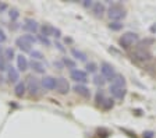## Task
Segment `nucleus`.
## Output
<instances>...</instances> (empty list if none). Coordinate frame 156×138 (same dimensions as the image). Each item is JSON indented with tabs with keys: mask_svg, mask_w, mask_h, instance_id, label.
I'll use <instances>...</instances> for the list:
<instances>
[{
	"mask_svg": "<svg viewBox=\"0 0 156 138\" xmlns=\"http://www.w3.org/2000/svg\"><path fill=\"white\" fill-rule=\"evenodd\" d=\"M9 16H10V18H11V20H13V21H16L17 18H18V17H20V14H18V11H17L16 9H13V10H10Z\"/></svg>",
	"mask_w": 156,
	"mask_h": 138,
	"instance_id": "obj_31",
	"label": "nucleus"
},
{
	"mask_svg": "<svg viewBox=\"0 0 156 138\" xmlns=\"http://www.w3.org/2000/svg\"><path fill=\"white\" fill-rule=\"evenodd\" d=\"M113 106H114V101H113V99H112V98H106L103 101V103L101 105V108L105 109V110H110Z\"/></svg>",
	"mask_w": 156,
	"mask_h": 138,
	"instance_id": "obj_21",
	"label": "nucleus"
},
{
	"mask_svg": "<svg viewBox=\"0 0 156 138\" xmlns=\"http://www.w3.org/2000/svg\"><path fill=\"white\" fill-rule=\"evenodd\" d=\"M27 89H28L29 95L38 96L41 94V81L35 77H28V82H27Z\"/></svg>",
	"mask_w": 156,
	"mask_h": 138,
	"instance_id": "obj_3",
	"label": "nucleus"
},
{
	"mask_svg": "<svg viewBox=\"0 0 156 138\" xmlns=\"http://www.w3.org/2000/svg\"><path fill=\"white\" fill-rule=\"evenodd\" d=\"M75 92H77L80 96H82V98H91V91H89V88H88L87 85H82V84H77V85L74 87Z\"/></svg>",
	"mask_w": 156,
	"mask_h": 138,
	"instance_id": "obj_11",
	"label": "nucleus"
},
{
	"mask_svg": "<svg viewBox=\"0 0 156 138\" xmlns=\"http://www.w3.org/2000/svg\"><path fill=\"white\" fill-rule=\"evenodd\" d=\"M7 63H6V59H4L3 55H0V71H4V70H7Z\"/></svg>",
	"mask_w": 156,
	"mask_h": 138,
	"instance_id": "obj_30",
	"label": "nucleus"
},
{
	"mask_svg": "<svg viewBox=\"0 0 156 138\" xmlns=\"http://www.w3.org/2000/svg\"><path fill=\"white\" fill-rule=\"evenodd\" d=\"M6 9H7V4H0V13L3 10H6Z\"/></svg>",
	"mask_w": 156,
	"mask_h": 138,
	"instance_id": "obj_38",
	"label": "nucleus"
},
{
	"mask_svg": "<svg viewBox=\"0 0 156 138\" xmlns=\"http://www.w3.org/2000/svg\"><path fill=\"white\" fill-rule=\"evenodd\" d=\"M105 4L102 3H94V6H92V13H94L95 17H98V18H101L102 16L105 14Z\"/></svg>",
	"mask_w": 156,
	"mask_h": 138,
	"instance_id": "obj_14",
	"label": "nucleus"
},
{
	"mask_svg": "<svg viewBox=\"0 0 156 138\" xmlns=\"http://www.w3.org/2000/svg\"><path fill=\"white\" fill-rule=\"evenodd\" d=\"M7 77H9V80L11 82H17L18 84V80H20V73L17 69H14V67H7Z\"/></svg>",
	"mask_w": 156,
	"mask_h": 138,
	"instance_id": "obj_13",
	"label": "nucleus"
},
{
	"mask_svg": "<svg viewBox=\"0 0 156 138\" xmlns=\"http://www.w3.org/2000/svg\"><path fill=\"white\" fill-rule=\"evenodd\" d=\"M41 85L45 89H48V91H53V89H56V78H53V77H43L42 81H41Z\"/></svg>",
	"mask_w": 156,
	"mask_h": 138,
	"instance_id": "obj_10",
	"label": "nucleus"
},
{
	"mask_svg": "<svg viewBox=\"0 0 156 138\" xmlns=\"http://www.w3.org/2000/svg\"><path fill=\"white\" fill-rule=\"evenodd\" d=\"M56 46H57V48H58V50H62V52H64V48H63V46L62 45H60V43H56Z\"/></svg>",
	"mask_w": 156,
	"mask_h": 138,
	"instance_id": "obj_39",
	"label": "nucleus"
},
{
	"mask_svg": "<svg viewBox=\"0 0 156 138\" xmlns=\"http://www.w3.org/2000/svg\"><path fill=\"white\" fill-rule=\"evenodd\" d=\"M4 59L6 60H11L14 57V50L11 49V48H7V49H4Z\"/></svg>",
	"mask_w": 156,
	"mask_h": 138,
	"instance_id": "obj_27",
	"label": "nucleus"
},
{
	"mask_svg": "<svg viewBox=\"0 0 156 138\" xmlns=\"http://www.w3.org/2000/svg\"><path fill=\"white\" fill-rule=\"evenodd\" d=\"M29 66H31V69L35 73H38V74H43L46 70L45 66L42 64V62H38V60H32V62L29 63Z\"/></svg>",
	"mask_w": 156,
	"mask_h": 138,
	"instance_id": "obj_15",
	"label": "nucleus"
},
{
	"mask_svg": "<svg viewBox=\"0 0 156 138\" xmlns=\"http://www.w3.org/2000/svg\"><path fill=\"white\" fill-rule=\"evenodd\" d=\"M0 84H3V77L0 76Z\"/></svg>",
	"mask_w": 156,
	"mask_h": 138,
	"instance_id": "obj_40",
	"label": "nucleus"
},
{
	"mask_svg": "<svg viewBox=\"0 0 156 138\" xmlns=\"http://www.w3.org/2000/svg\"><path fill=\"white\" fill-rule=\"evenodd\" d=\"M131 56H133V59L136 60V62H148V60L152 59V55H151L148 50L140 49V48H138V49H136Z\"/></svg>",
	"mask_w": 156,
	"mask_h": 138,
	"instance_id": "obj_6",
	"label": "nucleus"
},
{
	"mask_svg": "<svg viewBox=\"0 0 156 138\" xmlns=\"http://www.w3.org/2000/svg\"><path fill=\"white\" fill-rule=\"evenodd\" d=\"M28 66H29V63H28V60H27V57L24 56V55H18V56H17V67H18L20 71L28 70Z\"/></svg>",
	"mask_w": 156,
	"mask_h": 138,
	"instance_id": "obj_12",
	"label": "nucleus"
},
{
	"mask_svg": "<svg viewBox=\"0 0 156 138\" xmlns=\"http://www.w3.org/2000/svg\"><path fill=\"white\" fill-rule=\"evenodd\" d=\"M153 135H155V133L153 131H145L142 134V137L144 138H153Z\"/></svg>",
	"mask_w": 156,
	"mask_h": 138,
	"instance_id": "obj_34",
	"label": "nucleus"
},
{
	"mask_svg": "<svg viewBox=\"0 0 156 138\" xmlns=\"http://www.w3.org/2000/svg\"><path fill=\"white\" fill-rule=\"evenodd\" d=\"M70 77H71L73 81L80 82L82 85H84L85 82H88V74H87V71H82V70H78V69L73 70L70 73Z\"/></svg>",
	"mask_w": 156,
	"mask_h": 138,
	"instance_id": "obj_5",
	"label": "nucleus"
},
{
	"mask_svg": "<svg viewBox=\"0 0 156 138\" xmlns=\"http://www.w3.org/2000/svg\"><path fill=\"white\" fill-rule=\"evenodd\" d=\"M16 45L18 46L23 52H31V46H32V45H29L27 41H24L23 38H18V39L16 41Z\"/></svg>",
	"mask_w": 156,
	"mask_h": 138,
	"instance_id": "obj_18",
	"label": "nucleus"
},
{
	"mask_svg": "<svg viewBox=\"0 0 156 138\" xmlns=\"http://www.w3.org/2000/svg\"><path fill=\"white\" fill-rule=\"evenodd\" d=\"M25 84L24 82H18L16 85V88H14V94H16V96H18V98H23L24 95H25Z\"/></svg>",
	"mask_w": 156,
	"mask_h": 138,
	"instance_id": "obj_19",
	"label": "nucleus"
},
{
	"mask_svg": "<svg viewBox=\"0 0 156 138\" xmlns=\"http://www.w3.org/2000/svg\"><path fill=\"white\" fill-rule=\"evenodd\" d=\"M71 55L75 57V59L81 60V62H87V55H85L84 52H81V50L75 49V48H73L71 49Z\"/></svg>",
	"mask_w": 156,
	"mask_h": 138,
	"instance_id": "obj_20",
	"label": "nucleus"
},
{
	"mask_svg": "<svg viewBox=\"0 0 156 138\" xmlns=\"http://www.w3.org/2000/svg\"><path fill=\"white\" fill-rule=\"evenodd\" d=\"M105 99H106V96H105L103 89H99V91L96 92V105H98V106H101L102 103H103Z\"/></svg>",
	"mask_w": 156,
	"mask_h": 138,
	"instance_id": "obj_22",
	"label": "nucleus"
},
{
	"mask_svg": "<svg viewBox=\"0 0 156 138\" xmlns=\"http://www.w3.org/2000/svg\"><path fill=\"white\" fill-rule=\"evenodd\" d=\"M112 85L119 87V88H126V78L121 74H116V77L112 80Z\"/></svg>",
	"mask_w": 156,
	"mask_h": 138,
	"instance_id": "obj_17",
	"label": "nucleus"
},
{
	"mask_svg": "<svg viewBox=\"0 0 156 138\" xmlns=\"http://www.w3.org/2000/svg\"><path fill=\"white\" fill-rule=\"evenodd\" d=\"M7 39V36H6V34H4V31L0 28V42H4V41Z\"/></svg>",
	"mask_w": 156,
	"mask_h": 138,
	"instance_id": "obj_35",
	"label": "nucleus"
},
{
	"mask_svg": "<svg viewBox=\"0 0 156 138\" xmlns=\"http://www.w3.org/2000/svg\"><path fill=\"white\" fill-rule=\"evenodd\" d=\"M53 36H55V38H60V36H62V31L58 30V28H56V30H55V34H53Z\"/></svg>",
	"mask_w": 156,
	"mask_h": 138,
	"instance_id": "obj_36",
	"label": "nucleus"
},
{
	"mask_svg": "<svg viewBox=\"0 0 156 138\" xmlns=\"http://www.w3.org/2000/svg\"><path fill=\"white\" fill-rule=\"evenodd\" d=\"M109 91H110V94L114 96L116 99H119V101H123L124 98H126V88H119V87H114V85H110V88H109Z\"/></svg>",
	"mask_w": 156,
	"mask_h": 138,
	"instance_id": "obj_8",
	"label": "nucleus"
},
{
	"mask_svg": "<svg viewBox=\"0 0 156 138\" xmlns=\"http://www.w3.org/2000/svg\"><path fill=\"white\" fill-rule=\"evenodd\" d=\"M138 39H140L138 34H135V32H126V34H123V35L120 36L119 43H120V46L123 48V49H130L134 43L138 42Z\"/></svg>",
	"mask_w": 156,
	"mask_h": 138,
	"instance_id": "obj_2",
	"label": "nucleus"
},
{
	"mask_svg": "<svg viewBox=\"0 0 156 138\" xmlns=\"http://www.w3.org/2000/svg\"><path fill=\"white\" fill-rule=\"evenodd\" d=\"M21 38H23L24 41H27V42H28L29 45H34V43H35L36 41H38V39H36V38H35V36H34V35H31V34H27V35H23V36H21Z\"/></svg>",
	"mask_w": 156,
	"mask_h": 138,
	"instance_id": "obj_25",
	"label": "nucleus"
},
{
	"mask_svg": "<svg viewBox=\"0 0 156 138\" xmlns=\"http://www.w3.org/2000/svg\"><path fill=\"white\" fill-rule=\"evenodd\" d=\"M96 70H98V66L94 62H91V63H88L87 64V71L88 73H96Z\"/></svg>",
	"mask_w": 156,
	"mask_h": 138,
	"instance_id": "obj_29",
	"label": "nucleus"
},
{
	"mask_svg": "<svg viewBox=\"0 0 156 138\" xmlns=\"http://www.w3.org/2000/svg\"><path fill=\"white\" fill-rule=\"evenodd\" d=\"M38 41H39V42H42L43 45H46V46H50V41H49L46 36L39 35V36H38Z\"/></svg>",
	"mask_w": 156,
	"mask_h": 138,
	"instance_id": "obj_32",
	"label": "nucleus"
},
{
	"mask_svg": "<svg viewBox=\"0 0 156 138\" xmlns=\"http://www.w3.org/2000/svg\"><path fill=\"white\" fill-rule=\"evenodd\" d=\"M82 6H84L85 9H92V6H94V2H91V0H85L84 3H82Z\"/></svg>",
	"mask_w": 156,
	"mask_h": 138,
	"instance_id": "obj_33",
	"label": "nucleus"
},
{
	"mask_svg": "<svg viewBox=\"0 0 156 138\" xmlns=\"http://www.w3.org/2000/svg\"><path fill=\"white\" fill-rule=\"evenodd\" d=\"M31 57H32V60L41 62V60L43 59V55H42V52H39V50H31Z\"/></svg>",
	"mask_w": 156,
	"mask_h": 138,
	"instance_id": "obj_24",
	"label": "nucleus"
},
{
	"mask_svg": "<svg viewBox=\"0 0 156 138\" xmlns=\"http://www.w3.org/2000/svg\"><path fill=\"white\" fill-rule=\"evenodd\" d=\"M55 66H57V67H58V70H62V69H63V66H62V63H60V62H55Z\"/></svg>",
	"mask_w": 156,
	"mask_h": 138,
	"instance_id": "obj_37",
	"label": "nucleus"
},
{
	"mask_svg": "<svg viewBox=\"0 0 156 138\" xmlns=\"http://www.w3.org/2000/svg\"><path fill=\"white\" fill-rule=\"evenodd\" d=\"M55 27H52L50 24H43L42 27H41V32H42V36H53V34H55Z\"/></svg>",
	"mask_w": 156,
	"mask_h": 138,
	"instance_id": "obj_16",
	"label": "nucleus"
},
{
	"mask_svg": "<svg viewBox=\"0 0 156 138\" xmlns=\"http://www.w3.org/2000/svg\"><path fill=\"white\" fill-rule=\"evenodd\" d=\"M126 9H124L121 4H112L109 7V10H107V16L109 18L113 21H117V23H120V20H123L124 17H126Z\"/></svg>",
	"mask_w": 156,
	"mask_h": 138,
	"instance_id": "obj_1",
	"label": "nucleus"
},
{
	"mask_svg": "<svg viewBox=\"0 0 156 138\" xmlns=\"http://www.w3.org/2000/svg\"><path fill=\"white\" fill-rule=\"evenodd\" d=\"M109 28H110L112 31H120L121 28H123V24L117 23V21H113L112 24H109Z\"/></svg>",
	"mask_w": 156,
	"mask_h": 138,
	"instance_id": "obj_28",
	"label": "nucleus"
},
{
	"mask_svg": "<svg viewBox=\"0 0 156 138\" xmlns=\"http://www.w3.org/2000/svg\"><path fill=\"white\" fill-rule=\"evenodd\" d=\"M63 64L64 66H67V69H70L73 71V70H75V62L71 59H68V57H63Z\"/></svg>",
	"mask_w": 156,
	"mask_h": 138,
	"instance_id": "obj_23",
	"label": "nucleus"
},
{
	"mask_svg": "<svg viewBox=\"0 0 156 138\" xmlns=\"http://www.w3.org/2000/svg\"><path fill=\"white\" fill-rule=\"evenodd\" d=\"M94 82L96 84L98 87H103L105 84H106V80H105L102 76H95L94 77Z\"/></svg>",
	"mask_w": 156,
	"mask_h": 138,
	"instance_id": "obj_26",
	"label": "nucleus"
},
{
	"mask_svg": "<svg viewBox=\"0 0 156 138\" xmlns=\"http://www.w3.org/2000/svg\"><path fill=\"white\" fill-rule=\"evenodd\" d=\"M23 28H24L25 31H28V32L35 34L36 31L39 30V25H38V23H36L35 20H32V18H27V20L24 21Z\"/></svg>",
	"mask_w": 156,
	"mask_h": 138,
	"instance_id": "obj_9",
	"label": "nucleus"
},
{
	"mask_svg": "<svg viewBox=\"0 0 156 138\" xmlns=\"http://www.w3.org/2000/svg\"><path fill=\"white\" fill-rule=\"evenodd\" d=\"M56 89H57L58 94H62V95H66L70 92V84L66 78L60 77V78H56Z\"/></svg>",
	"mask_w": 156,
	"mask_h": 138,
	"instance_id": "obj_7",
	"label": "nucleus"
},
{
	"mask_svg": "<svg viewBox=\"0 0 156 138\" xmlns=\"http://www.w3.org/2000/svg\"><path fill=\"white\" fill-rule=\"evenodd\" d=\"M101 73H102V77H103L106 81H112V80L116 77V70H114V67L107 62H103L101 64Z\"/></svg>",
	"mask_w": 156,
	"mask_h": 138,
	"instance_id": "obj_4",
	"label": "nucleus"
}]
</instances>
